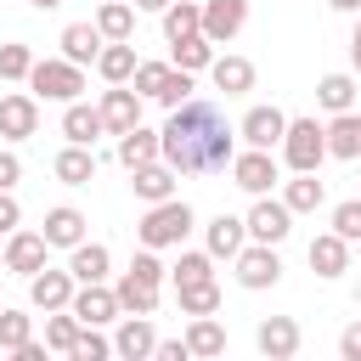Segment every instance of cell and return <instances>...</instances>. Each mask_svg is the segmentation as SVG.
Segmentation results:
<instances>
[{
  "label": "cell",
  "mask_w": 361,
  "mask_h": 361,
  "mask_svg": "<svg viewBox=\"0 0 361 361\" xmlns=\"http://www.w3.org/2000/svg\"><path fill=\"white\" fill-rule=\"evenodd\" d=\"M231 180H237L248 197H265V192L276 186V158H271V147H248V152H237V158H231Z\"/></svg>",
  "instance_id": "8992f818"
},
{
  "label": "cell",
  "mask_w": 361,
  "mask_h": 361,
  "mask_svg": "<svg viewBox=\"0 0 361 361\" xmlns=\"http://www.w3.org/2000/svg\"><path fill=\"white\" fill-rule=\"evenodd\" d=\"M282 158H288V169H316V164L327 158V124H316V118H288Z\"/></svg>",
  "instance_id": "277c9868"
},
{
  "label": "cell",
  "mask_w": 361,
  "mask_h": 361,
  "mask_svg": "<svg viewBox=\"0 0 361 361\" xmlns=\"http://www.w3.org/2000/svg\"><path fill=\"white\" fill-rule=\"evenodd\" d=\"M237 282L243 288H276L282 282V259H276V243H243L237 254Z\"/></svg>",
  "instance_id": "5b68a950"
},
{
  "label": "cell",
  "mask_w": 361,
  "mask_h": 361,
  "mask_svg": "<svg viewBox=\"0 0 361 361\" xmlns=\"http://www.w3.org/2000/svg\"><path fill=\"white\" fill-rule=\"evenodd\" d=\"M28 338H34V316H23V310H6V305H0V350H11V355H17Z\"/></svg>",
  "instance_id": "f35d334b"
},
{
  "label": "cell",
  "mask_w": 361,
  "mask_h": 361,
  "mask_svg": "<svg viewBox=\"0 0 361 361\" xmlns=\"http://www.w3.org/2000/svg\"><path fill=\"white\" fill-rule=\"evenodd\" d=\"M73 288H79L73 271H51V265H45V271L28 276V305H34V310H68V305H73Z\"/></svg>",
  "instance_id": "ba28073f"
},
{
  "label": "cell",
  "mask_w": 361,
  "mask_h": 361,
  "mask_svg": "<svg viewBox=\"0 0 361 361\" xmlns=\"http://www.w3.org/2000/svg\"><path fill=\"white\" fill-rule=\"evenodd\" d=\"M28 6H34V11H56L62 0H28Z\"/></svg>",
  "instance_id": "11a10c76"
},
{
  "label": "cell",
  "mask_w": 361,
  "mask_h": 361,
  "mask_svg": "<svg viewBox=\"0 0 361 361\" xmlns=\"http://www.w3.org/2000/svg\"><path fill=\"white\" fill-rule=\"evenodd\" d=\"M237 135H243L248 147H282V135H288V113H282V107H248L243 124H237Z\"/></svg>",
  "instance_id": "7c38bea8"
},
{
  "label": "cell",
  "mask_w": 361,
  "mask_h": 361,
  "mask_svg": "<svg viewBox=\"0 0 361 361\" xmlns=\"http://www.w3.org/2000/svg\"><path fill=\"white\" fill-rule=\"evenodd\" d=\"M158 107H180V102H192V73L186 68H169V79H164V90L152 96Z\"/></svg>",
  "instance_id": "7bdbcfd3"
},
{
  "label": "cell",
  "mask_w": 361,
  "mask_h": 361,
  "mask_svg": "<svg viewBox=\"0 0 361 361\" xmlns=\"http://www.w3.org/2000/svg\"><path fill=\"white\" fill-rule=\"evenodd\" d=\"M338 355H344V361H361V322H350V327L338 333Z\"/></svg>",
  "instance_id": "c3c4849f"
},
{
  "label": "cell",
  "mask_w": 361,
  "mask_h": 361,
  "mask_svg": "<svg viewBox=\"0 0 361 361\" xmlns=\"http://www.w3.org/2000/svg\"><path fill=\"white\" fill-rule=\"evenodd\" d=\"M158 135H164V164L175 175H214V169H231L237 158V130L214 102H197V96L169 107Z\"/></svg>",
  "instance_id": "6da1fadb"
},
{
  "label": "cell",
  "mask_w": 361,
  "mask_h": 361,
  "mask_svg": "<svg viewBox=\"0 0 361 361\" xmlns=\"http://www.w3.org/2000/svg\"><path fill=\"white\" fill-rule=\"evenodd\" d=\"M62 135H68V141H79V147H96V135H107V124H102V107L68 102V107H62Z\"/></svg>",
  "instance_id": "ffe728a7"
},
{
  "label": "cell",
  "mask_w": 361,
  "mask_h": 361,
  "mask_svg": "<svg viewBox=\"0 0 361 361\" xmlns=\"http://www.w3.org/2000/svg\"><path fill=\"white\" fill-rule=\"evenodd\" d=\"M186 231H192V203H180V197L147 203V214H141V226H135L141 248H180Z\"/></svg>",
  "instance_id": "7a4b0ae2"
},
{
  "label": "cell",
  "mask_w": 361,
  "mask_h": 361,
  "mask_svg": "<svg viewBox=\"0 0 361 361\" xmlns=\"http://www.w3.org/2000/svg\"><path fill=\"white\" fill-rule=\"evenodd\" d=\"M243 243H248V220H237V214H214L209 220V254L214 259H237Z\"/></svg>",
  "instance_id": "603a6c76"
},
{
  "label": "cell",
  "mask_w": 361,
  "mask_h": 361,
  "mask_svg": "<svg viewBox=\"0 0 361 361\" xmlns=\"http://www.w3.org/2000/svg\"><path fill=\"white\" fill-rule=\"evenodd\" d=\"M28 73H34V51L17 45V39L0 45V79H28Z\"/></svg>",
  "instance_id": "60d3db41"
},
{
  "label": "cell",
  "mask_w": 361,
  "mask_h": 361,
  "mask_svg": "<svg viewBox=\"0 0 361 361\" xmlns=\"http://www.w3.org/2000/svg\"><path fill=\"white\" fill-rule=\"evenodd\" d=\"M45 254H51V243H45V231H11L6 237V271H17V276H34V271H45Z\"/></svg>",
  "instance_id": "30bf717a"
},
{
  "label": "cell",
  "mask_w": 361,
  "mask_h": 361,
  "mask_svg": "<svg viewBox=\"0 0 361 361\" xmlns=\"http://www.w3.org/2000/svg\"><path fill=\"white\" fill-rule=\"evenodd\" d=\"M158 17H164V34H169V39L197 34V28H203V6H197V0H169Z\"/></svg>",
  "instance_id": "d590c367"
},
{
  "label": "cell",
  "mask_w": 361,
  "mask_h": 361,
  "mask_svg": "<svg viewBox=\"0 0 361 361\" xmlns=\"http://www.w3.org/2000/svg\"><path fill=\"white\" fill-rule=\"evenodd\" d=\"M28 90L39 96V102H79V90H85V68L79 62H68V56H51V62H34V73H28Z\"/></svg>",
  "instance_id": "3957f363"
},
{
  "label": "cell",
  "mask_w": 361,
  "mask_h": 361,
  "mask_svg": "<svg viewBox=\"0 0 361 361\" xmlns=\"http://www.w3.org/2000/svg\"><path fill=\"white\" fill-rule=\"evenodd\" d=\"M23 226V209H17V197L11 192H0V237H11Z\"/></svg>",
  "instance_id": "bcb514c9"
},
{
  "label": "cell",
  "mask_w": 361,
  "mask_h": 361,
  "mask_svg": "<svg viewBox=\"0 0 361 361\" xmlns=\"http://www.w3.org/2000/svg\"><path fill=\"white\" fill-rule=\"evenodd\" d=\"M130 271H135V276H147V282H164V276H169V265H158V254H152V248H141V254L130 259Z\"/></svg>",
  "instance_id": "f6af8a7d"
},
{
  "label": "cell",
  "mask_w": 361,
  "mask_h": 361,
  "mask_svg": "<svg viewBox=\"0 0 361 361\" xmlns=\"http://www.w3.org/2000/svg\"><path fill=\"white\" fill-rule=\"evenodd\" d=\"M113 350H118V355H130V361H147V355L158 350V333H152V322H147V316H124V327H118Z\"/></svg>",
  "instance_id": "4316f807"
},
{
  "label": "cell",
  "mask_w": 361,
  "mask_h": 361,
  "mask_svg": "<svg viewBox=\"0 0 361 361\" xmlns=\"http://www.w3.org/2000/svg\"><path fill=\"white\" fill-rule=\"evenodd\" d=\"M355 305H361V288H355Z\"/></svg>",
  "instance_id": "6f0895ef"
},
{
  "label": "cell",
  "mask_w": 361,
  "mask_h": 361,
  "mask_svg": "<svg viewBox=\"0 0 361 361\" xmlns=\"http://www.w3.org/2000/svg\"><path fill=\"white\" fill-rule=\"evenodd\" d=\"M209 79H214V90L243 96V90H254V62L248 56H214L209 62Z\"/></svg>",
  "instance_id": "484cf974"
},
{
  "label": "cell",
  "mask_w": 361,
  "mask_h": 361,
  "mask_svg": "<svg viewBox=\"0 0 361 361\" xmlns=\"http://www.w3.org/2000/svg\"><path fill=\"white\" fill-rule=\"evenodd\" d=\"M51 169H56V180H62V186H90V180H96V152H90V147H79V141H68V147L56 152V164H51Z\"/></svg>",
  "instance_id": "44dd1931"
},
{
  "label": "cell",
  "mask_w": 361,
  "mask_h": 361,
  "mask_svg": "<svg viewBox=\"0 0 361 361\" xmlns=\"http://www.w3.org/2000/svg\"><path fill=\"white\" fill-rule=\"evenodd\" d=\"M96 28H102L107 39H130V34H135V6H130V0H102Z\"/></svg>",
  "instance_id": "d6a6232c"
},
{
  "label": "cell",
  "mask_w": 361,
  "mask_h": 361,
  "mask_svg": "<svg viewBox=\"0 0 361 361\" xmlns=\"http://www.w3.org/2000/svg\"><path fill=\"white\" fill-rule=\"evenodd\" d=\"M39 231H45V243H51V248H73V243H85V214L62 203V209H51V214H45V226H39Z\"/></svg>",
  "instance_id": "83f0119b"
},
{
  "label": "cell",
  "mask_w": 361,
  "mask_h": 361,
  "mask_svg": "<svg viewBox=\"0 0 361 361\" xmlns=\"http://www.w3.org/2000/svg\"><path fill=\"white\" fill-rule=\"evenodd\" d=\"M243 23H248V0H203V34H209L214 45L237 39Z\"/></svg>",
  "instance_id": "4fadbf2b"
},
{
  "label": "cell",
  "mask_w": 361,
  "mask_h": 361,
  "mask_svg": "<svg viewBox=\"0 0 361 361\" xmlns=\"http://www.w3.org/2000/svg\"><path fill=\"white\" fill-rule=\"evenodd\" d=\"M0 85H6V79H0Z\"/></svg>",
  "instance_id": "680465c9"
},
{
  "label": "cell",
  "mask_w": 361,
  "mask_h": 361,
  "mask_svg": "<svg viewBox=\"0 0 361 361\" xmlns=\"http://www.w3.org/2000/svg\"><path fill=\"white\" fill-rule=\"evenodd\" d=\"M327 158H361V118L355 113H333V124H327Z\"/></svg>",
  "instance_id": "4dcf8cb0"
},
{
  "label": "cell",
  "mask_w": 361,
  "mask_h": 361,
  "mask_svg": "<svg viewBox=\"0 0 361 361\" xmlns=\"http://www.w3.org/2000/svg\"><path fill=\"white\" fill-rule=\"evenodd\" d=\"M85 327H102V322H113V316H124L118 310V293L113 288H102V282H79L73 288V305H68Z\"/></svg>",
  "instance_id": "8fae6325"
},
{
  "label": "cell",
  "mask_w": 361,
  "mask_h": 361,
  "mask_svg": "<svg viewBox=\"0 0 361 361\" xmlns=\"http://www.w3.org/2000/svg\"><path fill=\"white\" fill-rule=\"evenodd\" d=\"M175 305H180V316H214L220 310V282H186V288H175Z\"/></svg>",
  "instance_id": "1f68e13d"
},
{
  "label": "cell",
  "mask_w": 361,
  "mask_h": 361,
  "mask_svg": "<svg viewBox=\"0 0 361 361\" xmlns=\"http://www.w3.org/2000/svg\"><path fill=\"white\" fill-rule=\"evenodd\" d=\"M17 180H23V164H17V152H6V147H0V192H11Z\"/></svg>",
  "instance_id": "7dc6e473"
},
{
  "label": "cell",
  "mask_w": 361,
  "mask_h": 361,
  "mask_svg": "<svg viewBox=\"0 0 361 361\" xmlns=\"http://www.w3.org/2000/svg\"><path fill=\"white\" fill-rule=\"evenodd\" d=\"M310 271L316 276H344L350 271V243L338 237V231H322V237H310Z\"/></svg>",
  "instance_id": "2e32d148"
},
{
  "label": "cell",
  "mask_w": 361,
  "mask_h": 361,
  "mask_svg": "<svg viewBox=\"0 0 361 361\" xmlns=\"http://www.w3.org/2000/svg\"><path fill=\"white\" fill-rule=\"evenodd\" d=\"M333 231H338L344 243H361V197H344V203L333 209Z\"/></svg>",
  "instance_id": "ee69618b"
},
{
  "label": "cell",
  "mask_w": 361,
  "mask_h": 361,
  "mask_svg": "<svg viewBox=\"0 0 361 361\" xmlns=\"http://www.w3.org/2000/svg\"><path fill=\"white\" fill-rule=\"evenodd\" d=\"M282 203H288L293 214H316V209L327 203V186L316 180V169H293V180L282 186Z\"/></svg>",
  "instance_id": "7402d4cb"
},
{
  "label": "cell",
  "mask_w": 361,
  "mask_h": 361,
  "mask_svg": "<svg viewBox=\"0 0 361 361\" xmlns=\"http://www.w3.org/2000/svg\"><path fill=\"white\" fill-rule=\"evenodd\" d=\"M169 0H135V11H164Z\"/></svg>",
  "instance_id": "db71d44e"
},
{
  "label": "cell",
  "mask_w": 361,
  "mask_h": 361,
  "mask_svg": "<svg viewBox=\"0 0 361 361\" xmlns=\"http://www.w3.org/2000/svg\"><path fill=\"white\" fill-rule=\"evenodd\" d=\"M79 327H85V322H79L73 310H45V344H51V350H62V355H68V350H73V338H79Z\"/></svg>",
  "instance_id": "74e56055"
},
{
  "label": "cell",
  "mask_w": 361,
  "mask_h": 361,
  "mask_svg": "<svg viewBox=\"0 0 361 361\" xmlns=\"http://www.w3.org/2000/svg\"><path fill=\"white\" fill-rule=\"evenodd\" d=\"M96 73H102L107 85H130V79H135V45H130V39H107L102 56H96Z\"/></svg>",
  "instance_id": "d4e9b609"
},
{
  "label": "cell",
  "mask_w": 361,
  "mask_h": 361,
  "mask_svg": "<svg viewBox=\"0 0 361 361\" xmlns=\"http://www.w3.org/2000/svg\"><path fill=\"white\" fill-rule=\"evenodd\" d=\"M327 6H333V11H350V17L361 11V0H327Z\"/></svg>",
  "instance_id": "f5cc1de1"
},
{
  "label": "cell",
  "mask_w": 361,
  "mask_h": 361,
  "mask_svg": "<svg viewBox=\"0 0 361 361\" xmlns=\"http://www.w3.org/2000/svg\"><path fill=\"white\" fill-rule=\"evenodd\" d=\"M39 130V96H0V135L28 141Z\"/></svg>",
  "instance_id": "9a60e30c"
},
{
  "label": "cell",
  "mask_w": 361,
  "mask_h": 361,
  "mask_svg": "<svg viewBox=\"0 0 361 361\" xmlns=\"http://www.w3.org/2000/svg\"><path fill=\"white\" fill-rule=\"evenodd\" d=\"M316 102H322L327 113H350V107H355V73H327V79L316 85Z\"/></svg>",
  "instance_id": "836d02e7"
},
{
  "label": "cell",
  "mask_w": 361,
  "mask_h": 361,
  "mask_svg": "<svg viewBox=\"0 0 361 361\" xmlns=\"http://www.w3.org/2000/svg\"><path fill=\"white\" fill-rule=\"evenodd\" d=\"M169 68H175V62H135V79H130V85H135V90H141V96L152 102V96L164 90V79H169Z\"/></svg>",
  "instance_id": "b9f144b4"
},
{
  "label": "cell",
  "mask_w": 361,
  "mask_h": 361,
  "mask_svg": "<svg viewBox=\"0 0 361 361\" xmlns=\"http://www.w3.org/2000/svg\"><path fill=\"white\" fill-rule=\"evenodd\" d=\"M102 45H107V34H102L96 23H68V28H62V56H68V62H79V68H85V62H96V56H102Z\"/></svg>",
  "instance_id": "d6986e66"
},
{
  "label": "cell",
  "mask_w": 361,
  "mask_h": 361,
  "mask_svg": "<svg viewBox=\"0 0 361 361\" xmlns=\"http://www.w3.org/2000/svg\"><path fill=\"white\" fill-rule=\"evenodd\" d=\"M102 124H107V135L135 130V124H141V90H135V85H113V90H102Z\"/></svg>",
  "instance_id": "9c48e42d"
},
{
  "label": "cell",
  "mask_w": 361,
  "mask_h": 361,
  "mask_svg": "<svg viewBox=\"0 0 361 361\" xmlns=\"http://www.w3.org/2000/svg\"><path fill=\"white\" fill-rule=\"evenodd\" d=\"M152 158H164V135H158V130L135 124V130L118 135V164H124V169H141V164H152Z\"/></svg>",
  "instance_id": "e0dca14e"
},
{
  "label": "cell",
  "mask_w": 361,
  "mask_h": 361,
  "mask_svg": "<svg viewBox=\"0 0 361 361\" xmlns=\"http://www.w3.org/2000/svg\"><path fill=\"white\" fill-rule=\"evenodd\" d=\"M0 271H6V248H0Z\"/></svg>",
  "instance_id": "9f6ffc18"
},
{
  "label": "cell",
  "mask_w": 361,
  "mask_h": 361,
  "mask_svg": "<svg viewBox=\"0 0 361 361\" xmlns=\"http://www.w3.org/2000/svg\"><path fill=\"white\" fill-rule=\"evenodd\" d=\"M113 293H118V310H124V316H152V310H158V282H147V276H135V271H124Z\"/></svg>",
  "instance_id": "cb8c5ba5"
},
{
  "label": "cell",
  "mask_w": 361,
  "mask_h": 361,
  "mask_svg": "<svg viewBox=\"0 0 361 361\" xmlns=\"http://www.w3.org/2000/svg\"><path fill=\"white\" fill-rule=\"evenodd\" d=\"M350 62H355V73H361V11H355V34H350Z\"/></svg>",
  "instance_id": "816d5d0a"
},
{
  "label": "cell",
  "mask_w": 361,
  "mask_h": 361,
  "mask_svg": "<svg viewBox=\"0 0 361 361\" xmlns=\"http://www.w3.org/2000/svg\"><path fill=\"white\" fill-rule=\"evenodd\" d=\"M169 45H175V56H169V62H175V68H186V73H203V68L214 62V39H209L203 28H197V34H180V39H169Z\"/></svg>",
  "instance_id": "f1b7e54d"
},
{
  "label": "cell",
  "mask_w": 361,
  "mask_h": 361,
  "mask_svg": "<svg viewBox=\"0 0 361 361\" xmlns=\"http://www.w3.org/2000/svg\"><path fill=\"white\" fill-rule=\"evenodd\" d=\"M158 361H186L192 350H186V338H158V350H152Z\"/></svg>",
  "instance_id": "681fc988"
},
{
  "label": "cell",
  "mask_w": 361,
  "mask_h": 361,
  "mask_svg": "<svg viewBox=\"0 0 361 361\" xmlns=\"http://www.w3.org/2000/svg\"><path fill=\"white\" fill-rule=\"evenodd\" d=\"M45 350H51V344H34V338H28V344L17 350V361H45Z\"/></svg>",
  "instance_id": "f907efd6"
},
{
  "label": "cell",
  "mask_w": 361,
  "mask_h": 361,
  "mask_svg": "<svg viewBox=\"0 0 361 361\" xmlns=\"http://www.w3.org/2000/svg\"><path fill=\"white\" fill-rule=\"evenodd\" d=\"M107 265H113V254L102 243H73V259H68L73 282H107Z\"/></svg>",
  "instance_id": "f546056e"
},
{
  "label": "cell",
  "mask_w": 361,
  "mask_h": 361,
  "mask_svg": "<svg viewBox=\"0 0 361 361\" xmlns=\"http://www.w3.org/2000/svg\"><path fill=\"white\" fill-rule=\"evenodd\" d=\"M186 350H192V355H220V350H226V327H220L214 316H192V327H186Z\"/></svg>",
  "instance_id": "e575fe53"
},
{
  "label": "cell",
  "mask_w": 361,
  "mask_h": 361,
  "mask_svg": "<svg viewBox=\"0 0 361 361\" xmlns=\"http://www.w3.org/2000/svg\"><path fill=\"white\" fill-rule=\"evenodd\" d=\"M254 344H259V355L288 361V355H299V322L293 316H265L259 333H254Z\"/></svg>",
  "instance_id": "5bb4252c"
},
{
  "label": "cell",
  "mask_w": 361,
  "mask_h": 361,
  "mask_svg": "<svg viewBox=\"0 0 361 361\" xmlns=\"http://www.w3.org/2000/svg\"><path fill=\"white\" fill-rule=\"evenodd\" d=\"M130 186H135L141 203H164V197H175V169H169L164 158H152V164L130 169Z\"/></svg>",
  "instance_id": "ac0fdd59"
},
{
  "label": "cell",
  "mask_w": 361,
  "mask_h": 361,
  "mask_svg": "<svg viewBox=\"0 0 361 361\" xmlns=\"http://www.w3.org/2000/svg\"><path fill=\"white\" fill-rule=\"evenodd\" d=\"M169 276H175V288H186V282H214V254L203 248H192V254H180L175 265H169Z\"/></svg>",
  "instance_id": "8d00e7d4"
},
{
  "label": "cell",
  "mask_w": 361,
  "mask_h": 361,
  "mask_svg": "<svg viewBox=\"0 0 361 361\" xmlns=\"http://www.w3.org/2000/svg\"><path fill=\"white\" fill-rule=\"evenodd\" d=\"M293 231V209L282 203V197H254V209H248V237L254 243H282Z\"/></svg>",
  "instance_id": "52a82bcc"
},
{
  "label": "cell",
  "mask_w": 361,
  "mask_h": 361,
  "mask_svg": "<svg viewBox=\"0 0 361 361\" xmlns=\"http://www.w3.org/2000/svg\"><path fill=\"white\" fill-rule=\"evenodd\" d=\"M68 355H73V361H107V355H113V338H102L96 327H79V338H73Z\"/></svg>",
  "instance_id": "ab89813d"
}]
</instances>
